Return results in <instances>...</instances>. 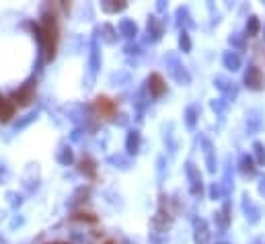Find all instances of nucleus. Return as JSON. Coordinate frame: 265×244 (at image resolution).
<instances>
[{
  "label": "nucleus",
  "instance_id": "obj_1",
  "mask_svg": "<svg viewBox=\"0 0 265 244\" xmlns=\"http://www.w3.org/2000/svg\"><path fill=\"white\" fill-rule=\"evenodd\" d=\"M41 39L45 43V49H47V56L52 58L54 51H56V41H58V27L54 21H45L43 23V29H41Z\"/></svg>",
  "mask_w": 265,
  "mask_h": 244
},
{
  "label": "nucleus",
  "instance_id": "obj_4",
  "mask_svg": "<svg viewBox=\"0 0 265 244\" xmlns=\"http://www.w3.org/2000/svg\"><path fill=\"white\" fill-rule=\"evenodd\" d=\"M12 99H14V103H19V105H29L33 101V91L27 86V89H21L19 93H14Z\"/></svg>",
  "mask_w": 265,
  "mask_h": 244
},
{
  "label": "nucleus",
  "instance_id": "obj_2",
  "mask_svg": "<svg viewBox=\"0 0 265 244\" xmlns=\"http://www.w3.org/2000/svg\"><path fill=\"white\" fill-rule=\"evenodd\" d=\"M95 107H97V113L101 117H105V119H109L115 113V103L111 99H107V97H99L97 103H95Z\"/></svg>",
  "mask_w": 265,
  "mask_h": 244
},
{
  "label": "nucleus",
  "instance_id": "obj_5",
  "mask_svg": "<svg viewBox=\"0 0 265 244\" xmlns=\"http://www.w3.org/2000/svg\"><path fill=\"white\" fill-rule=\"evenodd\" d=\"M150 89H152V95H154V97L162 95V91H164V82H162V78H160L158 74H152V76H150Z\"/></svg>",
  "mask_w": 265,
  "mask_h": 244
},
{
  "label": "nucleus",
  "instance_id": "obj_3",
  "mask_svg": "<svg viewBox=\"0 0 265 244\" xmlns=\"http://www.w3.org/2000/svg\"><path fill=\"white\" fill-rule=\"evenodd\" d=\"M12 115H14V105L10 101H6V99H0V119L8 121Z\"/></svg>",
  "mask_w": 265,
  "mask_h": 244
}]
</instances>
